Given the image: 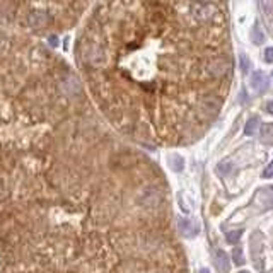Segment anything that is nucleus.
<instances>
[{"label":"nucleus","instance_id":"1","mask_svg":"<svg viewBox=\"0 0 273 273\" xmlns=\"http://www.w3.org/2000/svg\"><path fill=\"white\" fill-rule=\"evenodd\" d=\"M75 67L120 132L181 140L214 120L234 74L227 0H94Z\"/></svg>","mask_w":273,"mask_h":273},{"label":"nucleus","instance_id":"2","mask_svg":"<svg viewBox=\"0 0 273 273\" xmlns=\"http://www.w3.org/2000/svg\"><path fill=\"white\" fill-rule=\"evenodd\" d=\"M79 72L39 36L0 22V184L57 155L96 115Z\"/></svg>","mask_w":273,"mask_h":273},{"label":"nucleus","instance_id":"3","mask_svg":"<svg viewBox=\"0 0 273 273\" xmlns=\"http://www.w3.org/2000/svg\"><path fill=\"white\" fill-rule=\"evenodd\" d=\"M214 262L220 273H229V270H231V263H229V256L226 251H222V250L217 251L214 256Z\"/></svg>","mask_w":273,"mask_h":273},{"label":"nucleus","instance_id":"4","mask_svg":"<svg viewBox=\"0 0 273 273\" xmlns=\"http://www.w3.org/2000/svg\"><path fill=\"white\" fill-rule=\"evenodd\" d=\"M251 86H253V89H256L258 92H263L268 87L267 75H265L263 72H260V70L255 72V74L251 75Z\"/></svg>","mask_w":273,"mask_h":273},{"label":"nucleus","instance_id":"5","mask_svg":"<svg viewBox=\"0 0 273 273\" xmlns=\"http://www.w3.org/2000/svg\"><path fill=\"white\" fill-rule=\"evenodd\" d=\"M179 229H181L183 236H186V238H195L196 234H198V227H196V224H193L191 220H184V219H179Z\"/></svg>","mask_w":273,"mask_h":273},{"label":"nucleus","instance_id":"6","mask_svg":"<svg viewBox=\"0 0 273 273\" xmlns=\"http://www.w3.org/2000/svg\"><path fill=\"white\" fill-rule=\"evenodd\" d=\"M260 136H262V142L268 143V145H273V123L263 125L262 130H260Z\"/></svg>","mask_w":273,"mask_h":273},{"label":"nucleus","instance_id":"7","mask_svg":"<svg viewBox=\"0 0 273 273\" xmlns=\"http://www.w3.org/2000/svg\"><path fill=\"white\" fill-rule=\"evenodd\" d=\"M258 125H260V118H258V116H255V118H251L250 122L246 123L244 134H246V135H253L256 130H258Z\"/></svg>","mask_w":273,"mask_h":273},{"label":"nucleus","instance_id":"8","mask_svg":"<svg viewBox=\"0 0 273 273\" xmlns=\"http://www.w3.org/2000/svg\"><path fill=\"white\" fill-rule=\"evenodd\" d=\"M241 234H243V231H231V232H227V234H226L227 243L236 244L241 239Z\"/></svg>","mask_w":273,"mask_h":273},{"label":"nucleus","instance_id":"9","mask_svg":"<svg viewBox=\"0 0 273 273\" xmlns=\"http://www.w3.org/2000/svg\"><path fill=\"white\" fill-rule=\"evenodd\" d=\"M232 256H234V263L238 265V267H241V265L246 263V260H244V256H243V251H241L239 248H234V251H232Z\"/></svg>","mask_w":273,"mask_h":273},{"label":"nucleus","instance_id":"10","mask_svg":"<svg viewBox=\"0 0 273 273\" xmlns=\"http://www.w3.org/2000/svg\"><path fill=\"white\" fill-rule=\"evenodd\" d=\"M263 178H265V179L273 178V160H272L270 164H268L267 167H265V171H263Z\"/></svg>","mask_w":273,"mask_h":273},{"label":"nucleus","instance_id":"11","mask_svg":"<svg viewBox=\"0 0 273 273\" xmlns=\"http://www.w3.org/2000/svg\"><path fill=\"white\" fill-rule=\"evenodd\" d=\"M253 39H255V43H262L263 41V34H262V31H260V26H256L255 33H253Z\"/></svg>","mask_w":273,"mask_h":273},{"label":"nucleus","instance_id":"12","mask_svg":"<svg viewBox=\"0 0 273 273\" xmlns=\"http://www.w3.org/2000/svg\"><path fill=\"white\" fill-rule=\"evenodd\" d=\"M265 60H267V62H273V48H267V50H265Z\"/></svg>","mask_w":273,"mask_h":273},{"label":"nucleus","instance_id":"13","mask_svg":"<svg viewBox=\"0 0 273 273\" xmlns=\"http://www.w3.org/2000/svg\"><path fill=\"white\" fill-rule=\"evenodd\" d=\"M267 111H268L270 115H273V101H270V103L267 104Z\"/></svg>","mask_w":273,"mask_h":273},{"label":"nucleus","instance_id":"14","mask_svg":"<svg viewBox=\"0 0 273 273\" xmlns=\"http://www.w3.org/2000/svg\"><path fill=\"white\" fill-rule=\"evenodd\" d=\"M200 273H210V272H208L207 268H202V270H200Z\"/></svg>","mask_w":273,"mask_h":273},{"label":"nucleus","instance_id":"15","mask_svg":"<svg viewBox=\"0 0 273 273\" xmlns=\"http://www.w3.org/2000/svg\"><path fill=\"white\" fill-rule=\"evenodd\" d=\"M239 273H250V272H246V270H243V272H239Z\"/></svg>","mask_w":273,"mask_h":273}]
</instances>
